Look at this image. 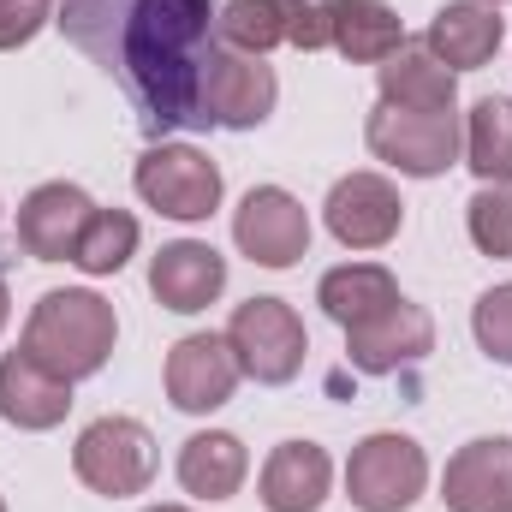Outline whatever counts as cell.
I'll list each match as a JSON object with an SVG mask.
<instances>
[{
	"instance_id": "obj_23",
	"label": "cell",
	"mask_w": 512,
	"mask_h": 512,
	"mask_svg": "<svg viewBox=\"0 0 512 512\" xmlns=\"http://www.w3.org/2000/svg\"><path fill=\"white\" fill-rule=\"evenodd\" d=\"M465 167L483 185H512V96H483L465 114Z\"/></svg>"
},
{
	"instance_id": "obj_25",
	"label": "cell",
	"mask_w": 512,
	"mask_h": 512,
	"mask_svg": "<svg viewBox=\"0 0 512 512\" xmlns=\"http://www.w3.org/2000/svg\"><path fill=\"white\" fill-rule=\"evenodd\" d=\"M215 30H221V48H239V54H256V60H268L286 42V24H280L274 0H221Z\"/></svg>"
},
{
	"instance_id": "obj_19",
	"label": "cell",
	"mask_w": 512,
	"mask_h": 512,
	"mask_svg": "<svg viewBox=\"0 0 512 512\" xmlns=\"http://www.w3.org/2000/svg\"><path fill=\"white\" fill-rule=\"evenodd\" d=\"M179 489L191 501H233L251 477V453L233 429H197L185 447H179Z\"/></svg>"
},
{
	"instance_id": "obj_5",
	"label": "cell",
	"mask_w": 512,
	"mask_h": 512,
	"mask_svg": "<svg viewBox=\"0 0 512 512\" xmlns=\"http://www.w3.org/2000/svg\"><path fill=\"white\" fill-rule=\"evenodd\" d=\"M364 143L376 161H387L405 179H441L447 167L465 161V120L453 108L447 114H411V108L376 102V114L364 120Z\"/></svg>"
},
{
	"instance_id": "obj_7",
	"label": "cell",
	"mask_w": 512,
	"mask_h": 512,
	"mask_svg": "<svg viewBox=\"0 0 512 512\" xmlns=\"http://www.w3.org/2000/svg\"><path fill=\"white\" fill-rule=\"evenodd\" d=\"M227 346H233L239 370L262 387H286L310 358L304 316L286 298H245L233 310V322H227Z\"/></svg>"
},
{
	"instance_id": "obj_2",
	"label": "cell",
	"mask_w": 512,
	"mask_h": 512,
	"mask_svg": "<svg viewBox=\"0 0 512 512\" xmlns=\"http://www.w3.org/2000/svg\"><path fill=\"white\" fill-rule=\"evenodd\" d=\"M42 370H54L60 382H90L108 370L114 346H120V316L102 292L90 286H54L30 304L24 316V340H18Z\"/></svg>"
},
{
	"instance_id": "obj_9",
	"label": "cell",
	"mask_w": 512,
	"mask_h": 512,
	"mask_svg": "<svg viewBox=\"0 0 512 512\" xmlns=\"http://www.w3.org/2000/svg\"><path fill=\"white\" fill-rule=\"evenodd\" d=\"M280 102V78L268 60L239 54V48H215L203 66V120L221 131H256L268 126Z\"/></svg>"
},
{
	"instance_id": "obj_13",
	"label": "cell",
	"mask_w": 512,
	"mask_h": 512,
	"mask_svg": "<svg viewBox=\"0 0 512 512\" xmlns=\"http://www.w3.org/2000/svg\"><path fill=\"white\" fill-rule=\"evenodd\" d=\"M90 215H96V203H90L84 185L48 179V185H36L18 203V245H24V256H36V262H72L84 227H90Z\"/></svg>"
},
{
	"instance_id": "obj_6",
	"label": "cell",
	"mask_w": 512,
	"mask_h": 512,
	"mask_svg": "<svg viewBox=\"0 0 512 512\" xmlns=\"http://www.w3.org/2000/svg\"><path fill=\"white\" fill-rule=\"evenodd\" d=\"M423 489H429V453L399 429L364 435L346 459V501L358 512H411Z\"/></svg>"
},
{
	"instance_id": "obj_24",
	"label": "cell",
	"mask_w": 512,
	"mask_h": 512,
	"mask_svg": "<svg viewBox=\"0 0 512 512\" xmlns=\"http://www.w3.org/2000/svg\"><path fill=\"white\" fill-rule=\"evenodd\" d=\"M137 239H143V227H137L131 209H96L90 227H84V239H78V256H72V262H78L90 280L120 274L131 256H137Z\"/></svg>"
},
{
	"instance_id": "obj_14",
	"label": "cell",
	"mask_w": 512,
	"mask_h": 512,
	"mask_svg": "<svg viewBox=\"0 0 512 512\" xmlns=\"http://www.w3.org/2000/svg\"><path fill=\"white\" fill-rule=\"evenodd\" d=\"M149 292L173 316H197L227 292V256L209 239H173L149 256Z\"/></svg>"
},
{
	"instance_id": "obj_22",
	"label": "cell",
	"mask_w": 512,
	"mask_h": 512,
	"mask_svg": "<svg viewBox=\"0 0 512 512\" xmlns=\"http://www.w3.org/2000/svg\"><path fill=\"white\" fill-rule=\"evenodd\" d=\"M405 48V24L387 0H340L334 12V54L352 66H382Z\"/></svg>"
},
{
	"instance_id": "obj_29",
	"label": "cell",
	"mask_w": 512,
	"mask_h": 512,
	"mask_svg": "<svg viewBox=\"0 0 512 512\" xmlns=\"http://www.w3.org/2000/svg\"><path fill=\"white\" fill-rule=\"evenodd\" d=\"M54 24V0H0V54L30 48Z\"/></svg>"
},
{
	"instance_id": "obj_27",
	"label": "cell",
	"mask_w": 512,
	"mask_h": 512,
	"mask_svg": "<svg viewBox=\"0 0 512 512\" xmlns=\"http://www.w3.org/2000/svg\"><path fill=\"white\" fill-rule=\"evenodd\" d=\"M471 334H477V352L489 364H507L512 370V280L489 286L477 304H471Z\"/></svg>"
},
{
	"instance_id": "obj_3",
	"label": "cell",
	"mask_w": 512,
	"mask_h": 512,
	"mask_svg": "<svg viewBox=\"0 0 512 512\" xmlns=\"http://www.w3.org/2000/svg\"><path fill=\"white\" fill-rule=\"evenodd\" d=\"M72 471H78V483H84L90 495H102V501H131V495H143V489L155 483L161 447H155V435H149L137 417H96V423H84L78 441H72Z\"/></svg>"
},
{
	"instance_id": "obj_21",
	"label": "cell",
	"mask_w": 512,
	"mask_h": 512,
	"mask_svg": "<svg viewBox=\"0 0 512 512\" xmlns=\"http://www.w3.org/2000/svg\"><path fill=\"white\" fill-rule=\"evenodd\" d=\"M405 292H399V280L387 274L382 262H340V268H328L322 280H316V304H322V316L346 334V328H358V322H370V316H382L393 310Z\"/></svg>"
},
{
	"instance_id": "obj_10",
	"label": "cell",
	"mask_w": 512,
	"mask_h": 512,
	"mask_svg": "<svg viewBox=\"0 0 512 512\" xmlns=\"http://www.w3.org/2000/svg\"><path fill=\"white\" fill-rule=\"evenodd\" d=\"M322 221H328L334 245H346V251H382L405 227L399 185L387 173H346V179H334V191L322 203Z\"/></svg>"
},
{
	"instance_id": "obj_34",
	"label": "cell",
	"mask_w": 512,
	"mask_h": 512,
	"mask_svg": "<svg viewBox=\"0 0 512 512\" xmlns=\"http://www.w3.org/2000/svg\"><path fill=\"white\" fill-rule=\"evenodd\" d=\"M0 512H6V501H0Z\"/></svg>"
},
{
	"instance_id": "obj_26",
	"label": "cell",
	"mask_w": 512,
	"mask_h": 512,
	"mask_svg": "<svg viewBox=\"0 0 512 512\" xmlns=\"http://www.w3.org/2000/svg\"><path fill=\"white\" fill-rule=\"evenodd\" d=\"M465 233L483 256L512 262V185H483L465 203Z\"/></svg>"
},
{
	"instance_id": "obj_15",
	"label": "cell",
	"mask_w": 512,
	"mask_h": 512,
	"mask_svg": "<svg viewBox=\"0 0 512 512\" xmlns=\"http://www.w3.org/2000/svg\"><path fill=\"white\" fill-rule=\"evenodd\" d=\"M447 512H512V435L465 441L441 471Z\"/></svg>"
},
{
	"instance_id": "obj_12",
	"label": "cell",
	"mask_w": 512,
	"mask_h": 512,
	"mask_svg": "<svg viewBox=\"0 0 512 512\" xmlns=\"http://www.w3.org/2000/svg\"><path fill=\"white\" fill-rule=\"evenodd\" d=\"M429 352H435V322L411 298H399L393 310L358 322V328H346V364L358 376H399V370L423 364Z\"/></svg>"
},
{
	"instance_id": "obj_30",
	"label": "cell",
	"mask_w": 512,
	"mask_h": 512,
	"mask_svg": "<svg viewBox=\"0 0 512 512\" xmlns=\"http://www.w3.org/2000/svg\"><path fill=\"white\" fill-rule=\"evenodd\" d=\"M6 322H12V292H6V280H0V334H6Z\"/></svg>"
},
{
	"instance_id": "obj_28",
	"label": "cell",
	"mask_w": 512,
	"mask_h": 512,
	"mask_svg": "<svg viewBox=\"0 0 512 512\" xmlns=\"http://www.w3.org/2000/svg\"><path fill=\"white\" fill-rule=\"evenodd\" d=\"M274 6H280V24H286L292 48H304V54L334 48V12H340V0H274Z\"/></svg>"
},
{
	"instance_id": "obj_8",
	"label": "cell",
	"mask_w": 512,
	"mask_h": 512,
	"mask_svg": "<svg viewBox=\"0 0 512 512\" xmlns=\"http://www.w3.org/2000/svg\"><path fill=\"white\" fill-rule=\"evenodd\" d=\"M310 209L286 185H251L233 209V245L256 268H298L310 256Z\"/></svg>"
},
{
	"instance_id": "obj_1",
	"label": "cell",
	"mask_w": 512,
	"mask_h": 512,
	"mask_svg": "<svg viewBox=\"0 0 512 512\" xmlns=\"http://www.w3.org/2000/svg\"><path fill=\"white\" fill-rule=\"evenodd\" d=\"M221 0H66L54 18L108 78L126 84L155 131H209L203 66L221 48Z\"/></svg>"
},
{
	"instance_id": "obj_20",
	"label": "cell",
	"mask_w": 512,
	"mask_h": 512,
	"mask_svg": "<svg viewBox=\"0 0 512 512\" xmlns=\"http://www.w3.org/2000/svg\"><path fill=\"white\" fill-rule=\"evenodd\" d=\"M376 90H382L387 108H411V114H447L459 108V72H447L423 42L399 48L393 60L376 66Z\"/></svg>"
},
{
	"instance_id": "obj_31",
	"label": "cell",
	"mask_w": 512,
	"mask_h": 512,
	"mask_svg": "<svg viewBox=\"0 0 512 512\" xmlns=\"http://www.w3.org/2000/svg\"><path fill=\"white\" fill-rule=\"evenodd\" d=\"M143 512H191V507H179V501H161V507H143Z\"/></svg>"
},
{
	"instance_id": "obj_4",
	"label": "cell",
	"mask_w": 512,
	"mask_h": 512,
	"mask_svg": "<svg viewBox=\"0 0 512 512\" xmlns=\"http://www.w3.org/2000/svg\"><path fill=\"white\" fill-rule=\"evenodd\" d=\"M131 185H137V197H143L155 215H167V221H179V227L209 221V215L221 209V197H227L221 167H215L197 143H149V149L137 155Z\"/></svg>"
},
{
	"instance_id": "obj_33",
	"label": "cell",
	"mask_w": 512,
	"mask_h": 512,
	"mask_svg": "<svg viewBox=\"0 0 512 512\" xmlns=\"http://www.w3.org/2000/svg\"><path fill=\"white\" fill-rule=\"evenodd\" d=\"M0 221H6V209H0Z\"/></svg>"
},
{
	"instance_id": "obj_32",
	"label": "cell",
	"mask_w": 512,
	"mask_h": 512,
	"mask_svg": "<svg viewBox=\"0 0 512 512\" xmlns=\"http://www.w3.org/2000/svg\"><path fill=\"white\" fill-rule=\"evenodd\" d=\"M483 6H507V0H483Z\"/></svg>"
},
{
	"instance_id": "obj_16",
	"label": "cell",
	"mask_w": 512,
	"mask_h": 512,
	"mask_svg": "<svg viewBox=\"0 0 512 512\" xmlns=\"http://www.w3.org/2000/svg\"><path fill=\"white\" fill-rule=\"evenodd\" d=\"M507 42V18L501 6H483V0H447L429 30H423V48L447 66V72H483Z\"/></svg>"
},
{
	"instance_id": "obj_11",
	"label": "cell",
	"mask_w": 512,
	"mask_h": 512,
	"mask_svg": "<svg viewBox=\"0 0 512 512\" xmlns=\"http://www.w3.org/2000/svg\"><path fill=\"white\" fill-rule=\"evenodd\" d=\"M161 382H167L173 411H185V417H209V411H221V405L239 393L245 370H239L227 334H185V340L167 352Z\"/></svg>"
},
{
	"instance_id": "obj_18",
	"label": "cell",
	"mask_w": 512,
	"mask_h": 512,
	"mask_svg": "<svg viewBox=\"0 0 512 512\" xmlns=\"http://www.w3.org/2000/svg\"><path fill=\"white\" fill-rule=\"evenodd\" d=\"M72 411V382H60L54 370H42L24 346L0 358V417L24 435H48L60 429Z\"/></svg>"
},
{
	"instance_id": "obj_17",
	"label": "cell",
	"mask_w": 512,
	"mask_h": 512,
	"mask_svg": "<svg viewBox=\"0 0 512 512\" xmlns=\"http://www.w3.org/2000/svg\"><path fill=\"white\" fill-rule=\"evenodd\" d=\"M262 512H322V501L334 495V459L316 441H280L262 459L256 477Z\"/></svg>"
}]
</instances>
